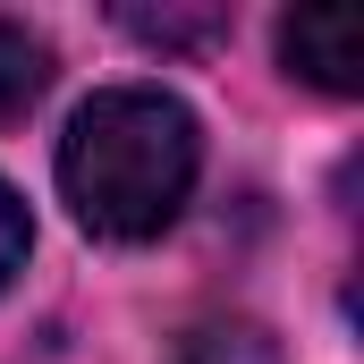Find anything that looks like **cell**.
<instances>
[{"instance_id":"277c9868","label":"cell","mask_w":364,"mask_h":364,"mask_svg":"<svg viewBox=\"0 0 364 364\" xmlns=\"http://www.w3.org/2000/svg\"><path fill=\"white\" fill-rule=\"evenodd\" d=\"M26 246H34V220H26V203H17V186H0V288L26 272Z\"/></svg>"},{"instance_id":"3957f363","label":"cell","mask_w":364,"mask_h":364,"mask_svg":"<svg viewBox=\"0 0 364 364\" xmlns=\"http://www.w3.org/2000/svg\"><path fill=\"white\" fill-rule=\"evenodd\" d=\"M43 85H51V43L0 17V127L26 119V110L43 102Z\"/></svg>"},{"instance_id":"5b68a950","label":"cell","mask_w":364,"mask_h":364,"mask_svg":"<svg viewBox=\"0 0 364 364\" xmlns=\"http://www.w3.org/2000/svg\"><path fill=\"white\" fill-rule=\"evenodd\" d=\"M127 34H144V43H203L212 17H136L127 9Z\"/></svg>"},{"instance_id":"7a4b0ae2","label":"cell","mask_w":364,"mask_h":364,"mask_svg":"<svg viewBox=\"0 0 364 364\" xmlns=\"http://www.w3.org/2000/svg\"><path fill=\"white\" fill-rule=\"evenodd\" d=\"M279 60L322 93H356L364 85V9H348V0L288 9L279 17Z\"/></svg>"},{"instance_id":"6da1fadb","label":"cell","mask_w":364,"mask_h":364,"mask_svg":"<svg viewBox=\"0 0 364 364\" xmlns=\"http://www.w3.org/2000/svg\"><path fill=\"white\" fill-rule=\"evenodd\" d=\"M195 161H203V136H195V110H186L178 93L110 85V93H93L85 110L68 119L60 195H68V212L85 220L93 237L144 246V237H161L186 212Z\"/></svg>"}]
</instances>
